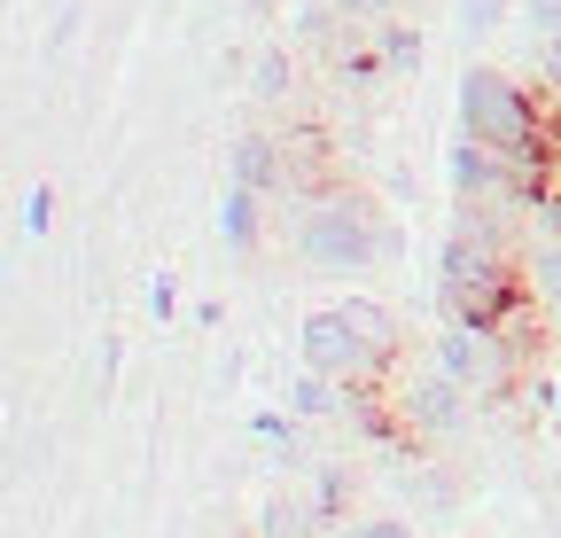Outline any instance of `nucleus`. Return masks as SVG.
Wrapping results in <instances>:
<instances>
[{"mask_svg":"<svg viewBox=\"0 0 561 538\" xmlns=\"http://www.w3.org/2000/svg\"><path fill=\"white\" fill-rule=\"evenodd\" d=\"M219 234H227V250H257V234H265V195L257 187H242V180H227V195H219Z\"/></svg>","mask_w":561,"mask_h":538,"instance_id":"obj_5","label":"nucleus"},{"mask_svg":"<svg viewBox=\"0 0 561 538\" xmlns=\"http://www.w3.org/2000/svg\"><path fill=\"white\" fill-rule=\"evenodd\" d=\"M390 398H398V414H405V430H413V437H460V430H468V414H476V390H468V382H453L445 367L405 375Z\"/></svg>","mask_w":561,"mask_h":538,"instance_id":"obj_3","label":"nucleus"},{"mask_svg":"<svg viewBox=\"0 0 561 538\" xmlns=\"http://www.w3.org/2000/svg\"><path fill=\"white\" fill-rule=\"evenodd\" d=\"M257 9H265V0H257Z\"/></svg>","mask_w":561,"mask_h":538,"instance_id":"obj_20","label":"nucleus"},{"mask_svg":"<svg viewBox=\"0 0 561 538\" xmlns=\"http://www.w3.org/2000/svg\"><path fill=\"white\" fill-rule=\"evenodd\" d=\"M335 16H351V24H375V16H390V0H328Z\"/></svg>","mask_w":561,"mask_h":538,"instance_id":"obj_18","label":"nucleus"},{"mask_svg":"<svg viewBox=\"0 0 561 538\" xmlns=\"http://www.w3.org/2000/svg\"><path fill=\"white\" fill-rule=\"evenodd\" d=\"M227 180L257 187V195H289V164H280V141L273 133H242L234 157H227Z\"/></svg>","mask_w":561,"mask_h":538,"instance_id":"obj_4","label":"nucleus"},{"mask_svg":"<svg viewBox=\"0 0 561 538\" xmlns=\"http://www.w3.org/2000/svg\"><path fill=\"white\" fill-rule=\"evenodd\" d=\"M47 227H55V187L39 180V187L24 195V234H47Z\"/></svg>","mask_w":561,"mask_h":538,"instance_id":"obj_14","label":"nucleus"},{"mask_svg":"<svg viewBox=\"0 0 561 538\" xmlns=\"http://www.w3.org/2000/svg\"><path fill=\"white\" fill-rule=\"evenodd\" d=\"M523 282H530V297H538V312H546V328L561 335V242H530L523 250Z\"/></svg>","mask_w":561,"mask_h":538,"instance_id":"obj_6","label":"nucleus"},{"mask_svg":"<svg viewBox=\"0 0 561 538\" xmlns=\"http://www.w3.org/2000/svg\"><path fill=\"white\" fill-rule=\"evenodd\" d=\"M172 305H180V289H172V274H164V282H149V312H157V320H172Z\"/></svg>","mask_w":561,"mask_h":538,"instance_id":"obj_19","label":"nucleus"},{"mask_svg":"<svg viewBox=\"0 0 561 538\" xmlns=\"http://www.w3.org/2000/svg\"><path fill=\"white\" fill-rule=\"evenodd\" d=\"M351 538H421V523H405V515H367V523H351Z\"/></svg>","mask_w":561,"mask_h":538,"instance_id":"obj_16","label":"nucleus"},{"mask_svg":"<svg viewBox=\"0 0 561 538\" xmlns=\"http://www.w3.org/2000/svg\"><path fill=\"white\" fill-rule=\"evenodd\" d=\"M351 407V390L335 382V375H320V367H305L297 359V382H289V414L297 422H328V414H343Z\"/></svg>","mask_w":561,"mask_h":538,"instance_id":"obj_7","label":"nucleus"},{"mask_svg":"<svg viewBox=\"0 0 561 538\" xmlns=\"http://www.w3.org/2000/svg\"><path fill=\"white\" fill-rule=\"evenodd\" d=\"M453 16H460V32H468V39H483V32H500L507 0H453Z\"/></svg>","mask_w":561,"mask_h":538,"instance_id":"obj_13","label":"nucleus"},{"mask_svg":"<svg viewBox=\"0 0 561 538\" xmlns=\"http://www.w3.org/2000/svg\"><path fill=\"white\" fill-rule=\"evenodd\" d=\"M343 320L359 328L375 352H390V359H398V312H390V305H375V297H343Z\"/></svg>","mask_w":561,"mask_h":538,"instance_id":"obj_9","label":"nucleus"},{"mask_svg":"<svg viewBox=\"0 0 561 538\" xmlns=\"http://www.w3.org/2000/svg\"><path fill=\"white\" fill-rule=\"evenodd\" d=\"M523 16H530L538 39H561V0H523Z\"/></svg>","mask_w":561,"mask_h":538,"instance_id":"obj_17","label":"nucleus"},{"mask_svg":"<svg viewBox=\"0 0 561 538\" xmlns=\"http://www.w3.org/2000/svg\"><path fill=\"white\" fill-rule=\"evenodd\" d=\"M530 219H538V234H546V242H561V172H553V187L530 204Z\"/></svg>","mask_w":561,"mask_h":538,"instance_id":"obj_15","label":"nucleus"},{"mask_svg":"<svg viewBox=\"0 0 561 538\" xmlns=\"http://www.w3.org/2000/svg\"><path fill=\"white\" fill-rule=\"evenodd\" d=\"M375 55H382L390 79H405V71H421V32L398 24V16H375Z\"/></svg>","mask_w":561,"mask_h":538,"instance_id":"obj_8","label":"nucleus"},{"mask_svg":"<svg viewBox=\"0 0 561 538\" xmlns=\"http://www.w3.org/2000/svg\"><path fill=\"white\" fill-rule=\"evenodd\" d=\"M312 507H297V500H265V538H312Z\"/></svg>","mask_w":561,"mask_h":538,"instance_id":"obj_12","label":"nucleus"},{"mask_svg":"<svg viewBox=\"0 0 561 538\" xmlns=\"http://www.w3.org/2000/svg\"><path fill=\"white\" fill-rule=\"evenodd\" d=\"M297 359L320 367V375H335L343 390H382V375H390V352H375L367 335L343 320V305L305 312V328H297Z\"/></svg>","mask_w":561,"mask_h":538,"instance_id":"obj_2","label":"nucleus"},{"mask_svg":"<svg viewBox=\"0 0 561 538\" xmlns=\"http://www.w3.org/2000/svg\"><path fill=\"white\" fill-rule=\"evenodd\" d=\"M343 507H351V460H328L320 484H312V515L320 523H343Z\"/></svg>","mask_w":561,"mask_h":538,"instance_id":"obj_11","label":"nucleus"},{"mask_svg":"<svg viewBox=\"0 0 561 538\" xmlns=\"http://www.w3.org/2000/svg\"><path fill=\"white\" fill-rule=\"evenodd\" d=\"M297 87V62H289V47H257V62H250V94L257 102H280Z\"/></svg>","mask_w":561,"mask_h":538,"instance_id":"obj_10","label":"nucleus"},{"mask_svg":"<svg viewBox=\"0 0 561 538\" xmlns=\"http://www.w3.org/2000/svg\"><path fill=\"white\" fill-rule=\"evenodd\" d=\"M297 257L312 265V274H367V265L398 257V227H390V211L375 204V195L335 180L297 219Z\"/></svg>","mask_w":561,"mask_h":538,"instance_id":"obj_1","label":"nucleus"}]
</instances>
